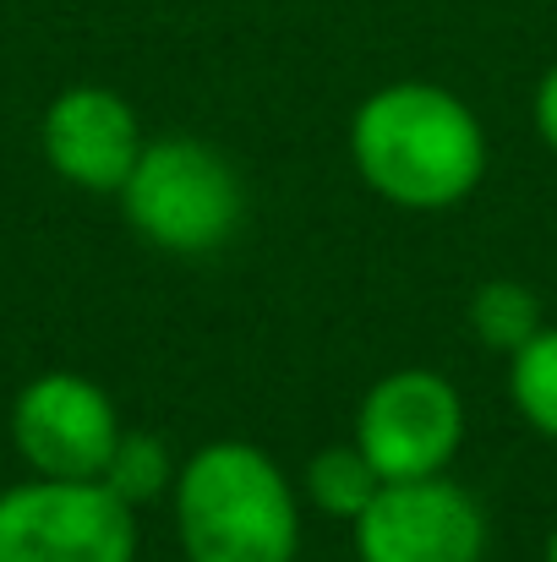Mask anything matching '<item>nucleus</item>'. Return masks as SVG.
I'll list each match as a JSON object with an SVG mask.
<instances>
[{"mask_svg":"<svg viewBox=\"0 0 557 562\" xmlns=\"http://www.w3.org/2000/svg\"><path fill=\"white\" fill-rule=\"evenodd\" d=\"M38 143L60 181L82 191H121L143 154V126L121 93L82 82V88L55 93V104L44 110Z\"/></svg>","mask_w":557,"mask_h":562,"instance_id":"6e6552de","label":"nucleus"},{"mask_svg":"<svg viewBox=\"0 0 557 562\" xmlns=\"http://www.w3.org/2000/svg\"><path fill=\"white\" fill-rule=\"evenodd\" d=\"M11 442L33 464V475L99 481L121 442V415L93 376L44 372L11 404Z\"/></svg>","mask_w":557,"mask_h":562,"instance_id":"0eeeda50","label":"nucleus"},{"mask_svg":"<svg viewBox=\"0 0 557 562\" xmlns=\"http://www.w3.org/2000/svg\"><path fill=\"white\" fill-rule=\"evenodd\" d=\"M509 398L531 420V431L557 442V328L547 323L525 350L509 356Z\"/></svg>","mask_w":557,"mask_h":562,"instance_id":"f8f14e48","label":"nucleus"},{"mask_svg":"<svg viewBox=\"0 0 557 562\" xmlns=\"http://www.w3.org/2000/svg\"><path fill=\"white\" fill-rule=\"evenodd\" d=\"M0 562H137V508L104 481L33 475L0 492Z\"/></svg>","mask_w":557,"mask_h":562,"instance_id":"20e7f679","label":"nucleus"},{"mask_svg":"<svg viewBox=\"0 0 557 562\" xmlns=\"http://www.w3.org/2000/svg\"><path fill=\"white\" fill-rule=\"evenodd\" d=\"M356 448L382 481L443 475L465 448V398L443 372L399 367L377 376L356 409Z\"/></svg>","mask_w":557,"mask_h":562,"instance_id":"39448f33","label":"nucleus"},{"mask_svg":"<svg viewBox=\"0 0 557 562\" xmlns=\"http://www.w3.org/2000/svg\"><path fill=\"white\" fill-rule=\"evenodd\" d=\"M176 459H170V448H165V437H154V431H121V442H115V453H110V464H104V486L121 497V503H132V508H148V503H159L170 486H176Z\"/></svg>","mask_w":557,"mask_h":562,"instance_id":"9b49d317","label":"nucleus"},{"mask_svg":"<svg viewBox=\"0 0 557 562\" xmlns=\"http://www.w3.org/2000/svg\"><path fill=\"white\" fill-rule=\"evenodd\" d=\"M531 115H536V132H542V143L557 154V60L542 71V82H536V104H531Z\"/></svg>","mask_w":557,"mask_h":562,"instance_id":"ddd939ff","label":"nucleus"},{"mask_svg":"<svg viewBox=\"0 0 557 562\" xmlns=\"http://www.w3.org/2000/svg\"><path fill=\"white\" fill-rule=\"evenodd\" d=\"M382 475L371 470V459L356 442H334V448H318L312 464H307V503L328 519H345L356 525L361 508L377 497Z\"/></svg>","mask_w":557,"mask_h":562,"instance_id":"9d476101","label":"nucleus"},{"mask_svg":"<svg viewBox=\"0 0 557 562\" xmlns=\"http://www.w3.org/2000/svg\"><path fill=\"white\" fill-rule=\"evenodd\" d=\"M542 562H557V525H553V536H547V558Z\"/></svg>","mask_w":557,"mask_h":562,"instance_id":"4468645a","label":"nucleus"},{"mask_svg":"<svg viewBox=\"0 0 557 562\" xmlns=\"http://www.w3.org/2000/svg\"><path fill=\"white\" fill-rule=\"evenodd\" d=\"M121 207L148 246L170 257H202L235 235L246 213V191L219 148L197 137H159L143 143L121 187Z\"/></svg>","mask_w":557,"mask_h":562,"instance_id":"7ed1b4c3","label":"nucleus"},{"mask_svg":"<svg viewBox=\"0 0 557 562\" xmlns=\"http://www.w3.org/2000/svg\"><path fill=\"white\" fill-rule=\"evenodd\" d=\"M170 497L186 562H296V486L257 442L224 437L197 448L176 470Z\"/></svg>","mask_w":557,"mask_h":562,"instance_id":"f03ea898","label":"nucleus"},{"mask_svg":"<svg viewBox=\"0 0 557 562\" xmlns=\"http://www.w3.org/2000/svg\"><path fill=\"white\" fill-rule=\"evenodd\" d=\"M350 159L382 202L443 213L481 187L487 132L459 93L437 82H388L350 115Z\"/></svg>","mask_w":557,"mask_h":562,"instance_id":"f257e3e1","label":"nucleus"},{"mask_svg":"<svg viewBox=\"0 0 557 562\" xmlns=\"http://www.w3.org/2000/svg\"><path fill=\"white\" fill-rule=\"evenodd\" d=\"M356 552L361 562H481L487 558V514L448 475L382 481L361 508Z\"/></svg>","mask_w":557,"mask_h":562,"instance_id":"423d86ee","label":"nucleus"},{"mask_svg":"<svg viewBox=\"0 0 557 562\" xmlns=\"http://www.w3.org/2000/svg\"><path fill=\"white\" fill-rule=\"evenodd\" d=\"M470 334L487 345V350H498V356H514V350H525L542 328H547V306H542V295L531 290V284H520V279H487L476 295H470Z\"/></svg>","mask_w":557,"mask_h":562,"instance_id":"1a4fd4ad","label":"nucleus"}]
</instances>
